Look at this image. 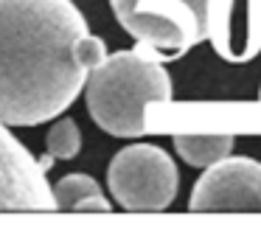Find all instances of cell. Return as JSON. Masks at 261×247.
Segmentation results:
<instances>
[{
	"label": "cell",
	"mask_w": 261,
	"mask_h": 247,
	"mask_svg": "<svg viewBox=\"0 0 261 247\" xmlns=\"http://www.w3.org/2000/svg\"><path fill=\"white\" fill-rule=\"evenodd\" d=\"M258 211H261V200H258Z\"/></svg>",
	"instance_id": "8fae6325"
},
{
	"label": "cell",
	"mask_w": 261,
	"mask_h": 247,
	"mask_svg": "<svg viewBox=\"0 0 261 247\" xmlns=\"http://www.w3.org/2000/svg\"><path fill=\"white\" fill-rule=\"evenodd\" d=\"M258 95H261V93H258Z\"/></svg>",
	"instance_id": "7c38bea8"
},
{
	"label": "cell",
	"mask_w": 261,
	"mask_h": 247,
	"mask_svg": "<svg viewBox=\"0 0 261 247\" xmlns=\"http://www.w3.org/2000/svg\"><path fill=\"white\" fill-rule=\"evenodd\" d=\"M45 166L0 121V211H57Z\"/></svg>",
	"instance_id": "5b68a950"
},
{
	"label": "cell",
	"mask_w": 261,
	"mask_h": 247,
	"mask_svg": "<svg viewBox=\"0 0 261 247\" xmlns=\"http://www.w3.org/2000/svg\"><path fill=\"white\" fill-rule=\"evenodd\" d=\"M107 183L124 211H166L180 188L169 152L154 143H132L113 157Z\"/></svg>",
	"instance_id": "277c9868"
},
{
	"label": "cell",
	"mask_w": 261,
	"mask_h": 247,
	"mask_svg": "<svg viewBox=\"0 0 261 247\" xmlns=\"http://www.w3.org/2000/svg\"><path fill=\"white\" fill-rule=\"evenodd\" d=\"M115 20L138 39V48L160 62L208 39L211 0H110Z\"/></svg>",
	"instance_id": "3957f363"
},
{
	"label": "cell",
	"mask_w": 261,
	"mask_h": 247,
	"mask_svg": "<svg viewBox=\"0 0 261 247\" xmlns=\"http://www.w3.org/2000/svg\"><path fill=\"white\" fill-rule=\"evenodd\" d=\"M208 39L225 62H250L261 54V0H211Z\"/></svg>",
	"instance_id": "52a82bcc"
},
{
	"label": "cell",
	"mask_w": 261,
	"mask_h": 247,
	"mask_svg": "<svg viewBox=\"0 0 261 247\" xmlns=\"http://www.w3.org/2000/svg\"><path fill=\"white\" fill-rule=\"evenodd\" d=\"M233 138L230 132H211V135H199V132H177L174 135V149L188 166H199L208 168L211 163L222 160V157L230 155Z\"/></svg>",
	"instance_id": "ba28073f"
},
{
	"label": "cell",
	"mask_w": 261,
	"mask_h": 247,
	"mask_svg": "<svg viewBox=\"0 0 261 247\" xmlns=\"http://www.w3.org/2000/svg\"><path fill=\"white\" fill-rule=\"evenodd\" d=\"M104 56V39L87 31L73 0H0V121H54Z\"/></svg>",
	"instance_id": "6da1fadb"
},
{
	"label": "cell",
	"mask_w": 261,
	"mask_h": 247,
	"mask_svg": "<svg viewBox=\"0 0 261 247\" xmlns=\"http://www.w3.org/2000/svg\"><path fill=\"white\" fill-rule=\"evenodd\" d=\"M45 149L48 157H57V160H70V157L79 155L82 149V132L76 127L73 118H59L51 127V132L45 135Z\"/></svg>",
	"instance_id": "30bf717a"
},
{
	"label": "cell",
	"mask_w": 261,
	"mask_h": 247,
	"mask_svg": "<svg viewBox=\"0 0 261 247\" xmlns=\"http://www.w3.org/2000/svg\"><path fill=\"white\" fill-rule=\"evenodd\" d=\"M90 118L115 138H138L149 129L146 110L171 101V79L163 62L146 51L104 56L85 82Z\"/></svg>",
	"instance_id": "7a4b0ae2"
},
{
	"label": "cell",
	"mask_w": 261,
	"mask_h": 247,
	"mask_svg": "<svg viewBox=\"0 0 261 247\" xmlns=\"http://www.w3.org/2000/svg\"><path fill=\"white\" fill-rule=\"evenodd\" d=\"M261 163L253 157H222L197 180L188 208L191 211H258Z\"/></svg>",
	"instance_id": "8992f818"
},
{
	"label": "cell",
	"mask_w": 261,
	"mask_h": 247,
	"mask_svg": "<svg viewBox=\"0 0 261 247\" xmlns=\"http://www.w3.org/2000/svg\"><path fill=\"white\" fill-rule=\"evenodd\" d=\"M51 188H54V200H57V211H76L82 200L101 194L98 183L90 174H68Z\"/></svg>",
	"instance_id": "9c48e42d"
}]
</instances>
